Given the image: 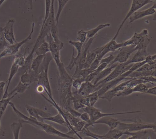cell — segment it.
I'll return each instance as SVG.
<instances>
[{
	"label": "cell",
	"instance_id": "6da1fadb",
	"mask_svg": "<svg viewBox=\"0 0 156 139\" xmlns=\"http://www.w3.org/2000/svg\"><path fill=\"white\" fill-rule=\"evenodd\" d=\"M59 75L57 77L60 107L67 111L71 107L73 99L72 87L73 78L66 71L62 62L57 67Z\"/></svg>",
	"mask_w": 156,
	"mask_h": 139
},
{
	"label": "cell",
	"instance_id": "7a4b0ae2",
	"mask_svg": "<svg viewBox=\"0 0 156 139\" xmlns=\"http://www.w3.org/2000/svg\"><path fill=\"white\" fill-rule=\"evenodd\" d=\"M53 60L51 53L50 52L47 53L44 56L38 71V85H41L44 87V91L50 98H52L53 96L48 77V71L50 63Z\"/></svg>",
	"mask_w": 156,
	"mask_h": 139
},
{
	"label": "cell",
	"instance_id": "3957f363",
	"mask_svg": "<svg viewBox=\"0 0 156 139\" xmlns=\"http://www.w3.org/2000/svg\"><path fill=\"white\" fill-rule=\"evenodd\" d=\"M54 2L55 0H51V9H50L49 16L44 24L42 25L41 31L39 34L43 37L45 38L49 33H51L55 42L59 43L62 42L60 41L59 38L58 27L56 26V22H55Z\"/></svg>",
	"mask_w": 156,
	"mask_h": 139
},
{
	"label": "cell",
	"instance_id": "277c9868",
	"mask_svg": "<svg viewBox=\"0 0 156 139\" xmlns=\"http://www.w3.org/2000/svg\"><path fill=\"white\" fill-rule=\"evenodd\" d=\"M120 121H129L132 123H127L120 121L117 129L120 130L128 131L129 132L138 131L151 129L156 132V123H148L142 121L140 119H122Z\"/></svg>",
	"mask_w": 156,
	"mask_h": 139
},
{
	"label": "cell",
	"instance_id": "5b68a950",
	"mask_svg": "<svg viewBox=\"0 0 156 139\" xmlns=\"http://www.w3.org/2000/svg\"><path fill=\"white\" fill-rule=\"evenodd\" d=\"M146 63H146V61L145 60V61H143V62L133 64L132 67L129 68V70H128L127 71L125 72L123 74H121V75L119 76L118 77L116 78L115 79H113V80L109 81L108 83L103 85L101 87V88L98 90H97L99 97H101L102 95H104L108 90L114 87L116 85H118L122 80L128 79V76L129 75H130L131 73L134 72V71H136L142 65L146 64Z\"/></svg>",
	"mask_w": 156,
	"mask_h": 139
},
{
	"label": "cell",
	"instance_id": "8992f818",
	"mask_svg": "<svg viewBox=\"0 0 156 139\" xmlns=\"http://www.w3.org/2000/svg\"><path fill=\"white\" fill-rule=\"evenodd\" d=\"M150 42L148 36V31L147 29H144L140 33L135 32L133 36L126 42H123V46L134 45L136 50L147 49Z\"/></svg>",
	"mask_w": 156,
	"mask_h": 139
},
{
	"label": "cell",
	"instance_id": "52a82bcc",
	"mask_svg": "<svg viewBox=\"0 0 156 139\" xmlns=\"http://www.w3.org/2000/svg\"><path fill=\"white\" fill-rule=\"evenodd\" d=\"M84 112H87L90 117L92 126H94V123L99 119L106 116H114V115H121L125 114H132L138 113L141 112L140 110L126 112H115V113H105L102 112L99 109L97 108L94 107L87 106L83 108Z\"/></svg>",
	"mask_w": 156,
	"mask_h": 139
},
{
	"label": "cell",
	"instance_id": "ba28073f",
	"mask_svg": "<svg viewBox=\"0 0 156 139\" xmlns=\"http://www.w3.org/2000/svg\"><path fill=\"white\" fill-rule=\"evenodd\" d=\"M34 26H35V23L34 21H33L32 24L31 30L30 33L28 35V37H26L25 39L22 41L21 42H16L14 44L9 45L8 46L0 53V59L2 57H6L15 55L16 54L18 53L21 47L24 44L26 43L27 42H29L31 39L32 36L34 32Z\"/></svg>",
	"mask_w": 156,
	"mask_h": 139
},
{
	"label": "cell",
	"instance_id": "9c48e42d",
	"mask_svg": "<svg viewBox=\"0 0 156 139\" xmlns=\"http://www.w3.org/2000/svg\"><path fill=\"white\" fill-rule=\"evenodd\" d=\"M133 64H130L128 65H125L124 63L119 64L105 78L102 80H100L99 82H98L96 85H95V91L98 90L104 84L113 80L116 78L118 77L119 76L121 75V74H123L129 70V68L133 65Z\"/></svg>",
	"mask_w": 156,
	"mask_h": 139
},
{
	"label": "cell",
	"instance_id": "30bf717a",
	"mask_svg": "<svg viewBox=\"0 0 156 139\" xmlns=\"http://www.w3.org/2000/svg\"><path fill=\"white\" fill-rule=\"evenodd\" d=\"M47 42L49 45L50 53L53 59L54 60L57 67L62 63L60 56V51L64 47V44L62 42L61 43H56L55 42L52 37L51 33H49L46 37Z\"/></svg>",
	"mask_w": 156,
	"mask_h": 139
},
{
	"label": "cell",
	"instance_id": "8fae6325",
	"mask_svg": "<svg viewBox=\"0 0 156 139\" xmlns=\"http://www.w3.org/2000/svg\"><path fill=\"white\" fill-rule=\"evenodd\" d=\"M156 0H132V4H131V7H130V9L129 11L127 14L126 15V17L124 18L123 20L122 21L121 24L119 27L114 37L115 38H117L120 30L122 29V27L124 26L126 21L129 18V17L133 14L135 12L138 10L140 9H141L142 7L145 6V5L149 4V3H153L155 2Z\"/></svg>",
	"mask_w": 156,
	"mask_h": 139
},
{
	"label": "cell",
	"instance_id": "7c38bea8",
	"mask_svg": "<svg viewBox=\"0 0 156 139\" xmlns=\"http://www.w3.org/2000/svg\"><path fill=\"white\" fill-rule=\"evenodd\" d=\"M136 51V46L134 45L123 46L119 49V52L114 60L108 66H110L115 63L123 64L126 63L129 59L132 53Z\"/></svg>",
	"mask_w": 156,
	"mask_h": 139
},
{
	"label": "cell",
	"instance_id": "4fadbf2b",
	"mask_svg": "<svg viewBox=\"0 0 156 139\" xmlns=\"http://www.w3.org/2000/svg\"><path fill=\"white\" fill-rule=\"evenodd\" d=\"M34 126L43 130L46 133L51 135H56L59 137L66 139H74L73 136L69 135L67 133H64L55 129L51 125L45 123L44 122H40L37 121Z\"/></svg>",
	"mask_w": 156,
	"mask_h": 139
},
{
	"label": "cell",
	"instance_id": "5bb4252c",
	"mask_svg": "<svg viewBox=\"0 0 156 139\" xmlns=\"http://www.w3.org/2000/svg\"><path fill=\"white\" fill-rule=\"evenodd\" d=\"M131 79H127L126 81L122 82L120 84L115 86L112 88L110 89V90L105 92L104 95H102L101 97H99V98L106 99L110 102L112 101V99L114 97H116L117 94H118L121 91H123L126 88L128 84L129 83Z\"/></svg>",
	"mask_w": 156,
	"mask_h": 139
},
{
	"label": "cell",
	"instance_id": "9a60e30c",
	"mask_svg": "<svg viewBox=\"0 0 156 139\" xmlns=\"http://www.w3.org/2000/svg\"><path fill=\"white\" fill-rule=\"evenodd\" d=\"M155 84H151L150 83H141L135 86L134 87L131 89H126L123 91L117 94L116 97H125L129 96L134 92H139V93L143 94L149 88L154 86Z\"/></svg>",
	"mask_w": 156,
	"mask_h": 139
},
{
	"label": "cell",
	"instance_id": "2e32d148",
	"mask_svg": "<svg viewBox=\"0 0 156 139\" xmlns=\"http://www.w3.org/2000/svg\"><path fill=\"white\" fill-rule=\"evenodd\" d=\"M116 38L113 37L110 41L105 45L102 46V51L97 56L96 58L101 60L105 55L109 52H113L123 47V43H118L116 41Z\"/></svg>",
	"mask_w": 156,
	"mask_h": 139
},
{
	"label": "cell",
	"instance_id": "e0dca14e",
	"mask_svg": "<svg viewBox=\"0 0 156 139\" xmlns=\"http://www.w3.org/2000/svg\"><path fill=\"white\" fill-rule=\"evenodd\" d=\"M15 23L14 19H10L5 27L2 28L4 38L10 45L14 44L17 42L13 31V26Z\"/></svg>",
	"mask_w": 156,
	"mask_h": 139
},
{
	"label": "cell",
	"instance_id": "ac0fdd59",
	"mask_svg": "<svg viewBox=\"0 0 156 139\" xmlns=\"http://www.w3.org/2000/svg\"><path fill=\"white\" fill-rule=\"evenodd\" d=\"M25 107L30 117L35 118L40 122H44L45 118H48L51 115L50 113L44 111L39 109L30 105H26Z\"/></svg>",
	"mask_w": 156,
	"mask_h": 139
},
{
	"label": "cell",
	"instance_id": "d6986e66",
	"mask_svg": "<svg viewBox=\"0 0 156 139\" xmlns=\"http://www.w3.org/2000/svg\"><path fill=\"white\" fill-rule=\"evenodd\" d=\"M156 3H154V5L149 9L145 10L135 12L129 17V24L133 23L135 21L142 19L146 16L153 15L156 13Z\"/></svg>",
	"mask_w": 156,
	"mask_h": 139
},
{
	"label": "cell",
	"instance_id": "ffe728a7",
	"mask_svg": "<svg viewBox=\"0 0 156 139\" xmlns=\"http://www.w3.org/2000/svg\"><path fill=\"white\" fill-rule=\"evenodd\" d=\"M94 38H89L87 42L83 45L82 48V52L79 57V61H78V64L77 66L79 69H83V66L85 63L87 59V53L89 51V48L91 46V45L93 43L94 41Z\"/></svg>",
	"mask_w": 156,
	"mask_h": 139
},
{
	"label": "cell",
	"instance_id": "44dd1931",
	"mask_svg": "<svg viewBox=\"0 0 156 139\" xmlns=\"http://www.w3.org/2000/svg\"><path fill=\"white\" fill-rule=\"evenodd\" d=\"M95 85L91 82L84 81L82 83L80 88L77 90V93L83 97H87L89 94L94 92Z\"/></svg>",
	"mask_w": 156,
	"mask_h": 139
},
{
	"label": "cell",
	"instance_id": "7402d4cb",
	"mask_svg": "<svg viewBox=\"0 0 156 139\" xmlns=\"http://www.w3.org/2000/svg\"><path fill=\"white\" fill-rule=\"evenodd\" d=\"M147 52V49H141L137 50L136 53L135 54L134 56L128 60L126 63H124L125 65H128L130 64H136L145 61L146 57L149 55Z\"/></svg>",
	"mask_w": 156,
	"mask_h": 139
},
{
	"label": "cell",
	"instance_id": "603a6c76",
	"mask_svg": "<svg viewBox=\"0 0 156 139\" xmlns=\"http://www.w3.org/2000/svg\"><path fill=\"white\" fill-rule=\"evenodd\" d=\"M20 68V65L18 64V62L14 60L12 63V65L10 71L9 75V79H8V85L6 87L5 91H4V95H3V97L2 99L6 98L8 97V95L9 94V88L10 85L12 80L13 79L14 76L18 73L19 68Z\"/></svg>",
	"mask_w": 156,
	"mask_h": 139
},
{
	"label": "cell",
	"instance_id": "cb8c5ba5",
	"mask_svg": "<svg viewBox=\"0 0 156 139\" xmlns=\"http://www.w3.org/2000/svg\"><path fill=\"white\" fill-rule=\"evenodd\" d=\"M120 120L115 118L109 117V116L103 117L98 120L96 121L94 123V125L97 123H103L108 125L109 127V130L115 129L118 126Z\"/></svg>",
	"mask_w": 156,
	"mask_h": 139
},
{
	"label": "cell",
	"instance_id": "d4e9b609",
	"mask_svg": "<svg viewBox=\"0 0 156 139\" xmlns=\"http://www.w3.org/2000/svg\"><path fill=\"white\" fill-rule=\"evenodd\" d=\"M38 74L32 70L26 71L21 76L20 81L23 83L30 85L38 81Z\"/></svg>",
	"mask_w": 156,
	"mask_h": 139
},
{
	"label": "cell",
	"instance_id": "484cf974",
	"mask_svg": "<svg viewBox=\"0 0 156 139\" xmlns=\"http://www.w3.org/2000/svg\"><path fill=\"white\" fill-rule=\"evenodd\" d=\"M118 64L119 63H115L111 65L108 66L105 69L100 72L92 80L93 81V84L94 85H96L98 82L106 77L113 71V69L118 65Z\"/></svg>",
	"mask_w": 156,
	"mask_h": 139
},
{
	"label": "cell",
	"instance_id": "4316f807",
	"mask_svg": "<svg viewBox=\"0 0 156 139\" xmlns=\"http://www.w3.org/2000/svg\"><path fill=\"white\" fill-rule=\"evenodd\" d=\"M45 120L50 121L53 122L55 123L60 124V125L65 126L66 127L68 128L69 131L72 130L69 124L66 121L60 113H58V114L55 115V116L51 115L50 117L45 118L44 119V121Z\"/></svg>",
	"mask_w": 156,
	"mask_h": 139
},
{
	"label": "cell",
	"instance_id": "83f0119b",
	"mask_svg": "<svg viewBox=\"0 0 156 139\" xmlns=\"http://www.w3.org/2000/svg\"><path fill=\"white\" fill-rule=\"evenodd\" d=\"M30 84L23 83L20 81L17 86L10 93H9L7 97H11L16 93L17 94H23L24 93L25 91L30 87Z\"/></svg>",
	"mask_w": 156,
	"mask_h": 139
},
{
	"label": "cell",
	"instance_id": "f1b7e54d",
	"mask_svg": "<svg viewBox=\"0 0 156 139\" xmlns=\"http://www.w3.org/2000/svg\"><path fill=\"white\" fill-rule=\"evenodd\" d=\"M23 123L22 120L21 119L18 122H13L11 124L10 127L13 134V139H20V132L23 127Z\"/></svg>",
	"mask_w": 156,
	"mask_h": 139
},
{
	"label": "cell",
	"instance_id": "f546056e",
	"mask_svg": "<svg viewBox=\"0 0 156 139\" xmlns=\"http://www.w3.org/2000/svg\"><path fill=\"white\" fill-rule=\"evenodd\" d=\"M124 135V131L120 130L118 129H115L109 130L106 134L104 135L105 139H119Z\"/></svg>",
	"mask_w": 156,
	"mask_h": 139
},
{
	"label": "cell",
	"instance_id": "4dcf8cb0",
	"mask_svg": "<svg viewBox=\"0 0 156 139\" xmlns=\"http://www.w3.org/2000/svg\"><path fill=\"white\" fill-rule=\"evenodd\" d=\"M17 93H15L12 96L10 97H8L6 98L2 99L0 100V120H1L2 116L4 114L9 103L12 99H13L16 95Z\"/></svg>",
	"mask_w": 156,
	"mask_h": 139
},
{
	"label": "cell",
	"instance_id": "1f68e13d",
	"mask_svg": "<svg viewBox=\"0 0 156 139\" xmlns=\"http://www.w3.org/2000/svg\"><path fill=\"white\" fill-rule=\"evenodd\" d=\"M49 52H50L49 44L47 42L44 41L35 49L34 53L37 56H45Z\"/></svg>",
	"mask_w": 156,
	"mask_h": 139
},
{
	"label": "cell",
	"instance_id": "d6a6232c",
	"mask_svg": "<svg viewBox=\"0 0 156 139\" xmlns=\"http://www.w3.org/2000/svg\"><path fill=\"white\" fill-rule=\"evenodd\" d=\"M80 136L83 138L84 136H89L94 139H105L104 135H99L92 132L88 129V127H85L84 126L83 130L78 133Z\"/></svg>",
	"mask_w": 156,
	"mask_h": 139
},
{
	"label": "cell",
	"instance_id": "836d02e7",
	"mask_svg": "<svg viewBox=\"0 0 156 139\" xmlns=\"http://www.w3.org/2000/svg\"><path fill=\"white\" fill-rule=\"evenodd\" d=\"M124 134L129 136L127 139H140L146 135L147 131L145 130L138 131L129 132L128 131H124Z\"/></svg>",
	"mask_w": 156,
	"mask_h": 139
},
{
	"label": "cell",
	"instance_id": "e575fe53",
	"mask_svg": "<svg viewBox=\"0 0 156 139\" xmlns=\"http://www.w3.org/2000/svg\"><path fill=\"white\" fill-rule=\"evenodd\" d=\"M153 76L156 77V70L153 71H143V72H137L134 71L129 75L128 77L130 78H136L140 77L147 76Z\"/></svg>",
	"mask_w": 156,
	"mask_h": 139
},
{
	"label": "cell",
	"instance_id": "d590c367",
	"mask_svg": "<svg viewBox=\"0 0 156 139\" xmlns=\"http://www.w3.org/2000/svg\"><path fill=\"white\" fill-rule=\"evenodd\" d=\"M44 57V56L43 55L37 56L35 58H34L31 65V70H33L35 73L38 74V70L42 62Z\"/></svg>",
	"mask_w": 156,
	"mask_h": 139
},
{
	"label": "cell",
	"instance_id": "8d00e7d4",
	"mask_svg": "<svg viewBox=\"0 0 156 139\" xmlns=\"http://www.w3.org/2000/svg\"><path fill=\"white\" fill-rule=\"evenodd\" d=\"M110 24L109 23L105 24H101L98 25L97 27L92 30L87 31V37L88 38H94L95 35L102 29L104 28H107V27H110Z\"/></svg>",
	"mask_w": 156,
	"mask_h": 139
},
{
	"label": "cell",
	"instance_id": "74e56055",
	"mask_svg": "<svg viewBox=\"0 0 156 139\" xmlns=\"http://www.w3.org/2000/svg\"><path fill=\"white\" fill-rule=\"evenodd\" d=\"M97 56V54L96 53L94 50L92 51H88L86 61L85 63L83 66V69L87 68L90 67L92 63L94 62V60L96 59Z\"/></svg>",
	"mask_w": 156,
	"mask_h": 139
},
{
	"label": "cell",
	"instance_id": "f35d334b",
	"mask_svg": "<svg viewBox=\"0 0 156 139\" xmlns=\"http://www.w3.org/2000/svg\"><path fill=\"white\" fill-rule=\"evenodd\" d=\"M70 0H58V9L57 11V14L55 17V22H56V26L58 27V24H59V19L62 11L63 10L64 8L65 7L68 2Z\"/></svg>",
	"mask_w": 156,
	"mask_h": 139
},
{
	"label": "cell",
	"instance_id": "ab89813d",
	"mask_svg": "<svg viewBox=\"0 0 156 139\" xmlns=\"http://www.w3.org/2000/svg\"><path fill=\"white\" fill-rule=\"evenodd\" d=\"M87 97L88 99V101H89V106H91V107H94V105L99 99L97 91L92 92Z\"/></svg>",
	"mask_w": 156,
	"mask_h": 139
},
{
	"label": "cell",
	"instance_id": "60d3db41",
	"mask_svg": "<svg viewBox=\"0 0 156 139\" xmlns=\"http://www.w3.org/2000/svg\"><path fill=\"white\" fill-rule=\"evenodd\" d=\"M156 65H150L149 64L146 63L139 68L136 71L137 72H143V71H153L156 70Z\"/></svg>",
	"mask_w": 156,
	"mask_h": 139
},
{
	"label": "cell",
	"instance_id": "b9f144b4",
	"mask_svg": "<svg viewBox=\"0 0 156 139\" xmlns=\"http://www.w3.org/2000/svg\"><path fill=\"white\" fill-rule=\"evenodd\" d=\"M85 79L83 77L77 78L73 79V82H72V86L76 89V90H78L82 83L84 82Z\"/></svg>",
	"mask_w": 156,
	"mask_h": 139
},
{
	"label": "cell",
	"instance_id": "7bdbcfd3",
	"mask_svg": "<svg viewBox=\"0 0 156 139\" xmlns=\"http://www.w3.org/2000/svg\"><path fill=\"white\" fill-rule=\"evenodd\" d=\"M87 38V33L86 31L81 30L77 32V40L78 42L84 43Z\"/></svg>",
	"mask_w": 156,
	"mask_h": 139
},
{
	"label": "cell",
	"instance_id": "ee69618b",
	"mask_svg": "<svg viewBox=\"0 0 156 139\" xmlns=\"http://www.w3.org/2000/svg\"><path fill=\"white\" fill-rule=\"evenodd\" d=\"M79 118L83 121L85 122L86 123V124L85 127H89L90 126H92V123H91V119H90V116L89 114L87 112H84L83 113H81V115H80Z\"/></svg>",
	"mask_w": 156,
	"mask_h": 139
},
{
	"label": "cell",
	"instance_id": "f6af8a7d",
	"mask_svg": "<svg viewBox=\"0 0 156 139\" xmlns=\"http://www.w3.org/2000/svg\"><path fill=\"white\" fill-rule=\"evenodd\" d=\"M51 0H45V15H44V20L43 22L42 25L44 24L45 21L46 20L47 18H48V16H49L50 9H51Z\"/></svg>",
	"mask_w": 156,
	"mask_h": 139
},
{
	"label": "cell",
	"instance_id": "bcb514c9",
	"mask_svg": "<svg viewBox=\"0 0 156 139\" xmlns=\"http://www.w3.org/2000/svg\"><path fill=\"white\" fill-rule=\"evenodd\" d=\"M86 123L85 122L83 121H79L76 124L75 126L73 127L74 130L75 131L76 133L78 134L79 132L83 130V128L85 126Z\"/></svg>",
	"mask_w": 156,
	"mask_h": 139
},
{
	"label": "cell",
	"instance_id": "7dc6e473",
	"mask_svg": "<svg viewBox=\"0 0 156 139\" xmlns=\"http://www.w3.org/2000/svg\"><path fill=\"white\" fill-rule=\"evenodd\" d=\"M145 61L147 64H149L150 65H156V55H148L145 59Z\"/></svg>",
	"mask_w": 156,
	"mask_h": 139
},
{
	"label": "cell",
	"instance_id": "c3c4849f",
	"mask_svg": "<svg viewBox=\"0 0 156 139\" xmlns=\"http://www.w3.org/2000/svg\"><path fill=\"white\" fill-rule=\"evenodd\" d=\"M136 78L143 79V80L146 81L147 83L156 84V77L153 76H147L140 77Z\"/></svg>",
	"mask_w": 156,
	"mask_h": 139
},
{
	"label": "cell",
	"instance_id": "681fc988",
	"mask_svg": "<svg viewBox=\"0 0 156 139\" xmlns=\"http://www.w3.org/2000/svg\"><path fill=\"white\" fill-rule=\"evenodd\" d=\"M9 43L6 41L4 38V35H2L1 37H0V51L2 52L4 49H5L9 45Z\"/></svg>",
	"mask_w": 156,
	"mask_h": 139
},
{
	"label": "cell",
	"instance_id": "f907efd6",
	"mask_svg": "<svg viewBox=\"0 0 156 139\" xmlns=\"http://www.w3.org/2000/svg\"><path fill=\"white\" fill-rule=\"evenodd\" d=\"M100 60H98L97 58H96V59L94 60V62L92 63L91 65L90 66L88 69L91 71V72H94L97 68L98 67L99 65V64H100Z\"/></svg>",
	"mask_w": 156,
	"mask_h": 139
},
{
	"label": "cell",
	"instance_id": "816d5d0a",
	"mask_svg": "<svg viewBox=\"0 0 156 139\" xmlns=\"http://www.w3.org/2000/svg\"><path fill=\"white\" fill-rule=\"evenodd\" d=\"M115 57V56H114L112 53L111 54H110V55L108 57H105V58H102V59L100 60V64H101V63H105L108 64V65L114 60Z\"/></svg>",
	"mask_w": 156,
	"mask_h": 139
},
{
	"label": "cell",
	"instance_id": "f5cc1de1",
	"mask_svg": "<svg viewBox=\"0 0 156 139\" xmlns=\"http://www.w3.org/2000/svg\"><path fill=\"white\" fill-rule=\"evenodd\" d=\"M67 111L68 112H70L71 114L74 117H76V118H79L80 115H81V113L77 111L76 110L74 109L72 107H70L69 109H68Z\"/></svg>",
	"mask_w": 156,
	"mask_h": 139
},
{
	"label": "cell",
	"instance_id": "db71d44e",
	"mask_svg": "<svg viewBox=\"0 0 156 139\" xmlns=\"http://www.w3.org/2000/svg\"><path fill=\"white\" fill-rule=\"evenodd\" d=\"M143 94H149V95H153V96H156V86L151 87L149 88Z\"/></svg>",
	"mask_w": 156,
	"mask_h": 139
},
{
	"label": "cell",
	"instance_id": "11a10c76",
	"mask_svg": "<svg viewBox=\"0 0 156 139\" xmlns=\"http://www.w3.org/2000/svg\"><path fill=\"white\" fill-rule=\"evenodd\" d=\"M6 86V82L0 81V100L2 99L4 93V88Z\"/></svg>",
	"mask_w": 156,
	"mask_h": 139
},
{
	"label": "cell",
	"instance_id": "9f6ffc18",
	"mask_svg": "<svg viewBox=\"0 0 156 139\" xmlns=\"http://www.w3.org/2000/svg\"><path fill=\"white\" fill-rule=\"evenodd\" d=\"M36 90L38 93H42V92L44 91V87L41 85H38V86L36 87Z\"/></svg>",
	"mask_w": 156,
	"mask_h": 139
},
{
	"label": "cell",
	"instance_id": "6f0895ef",
	"mask_svg": "<svg viewBox=\"0 0 156 139\" xmlns=\"http://www.w3.org/2000/svg\"><path fill=\"white\" fill-rule=\"evenodd\" d=\"M0 136H5V132L2 130L1 128V120H0Z\"/></svg>",
	"mask_w": 156,
	"mask_h": 139
},
{
	"label": "cell",
	"instance_id": "680465c9",
	"mask_svg": "<svg viewBox=\"0 0 156 139\" xmlns=\"http://www.w3.org/2000/svg\"><path fill=\"white\" fill-rule=\"evenodd\" d=\"M27 1L29 2L30 5V9L32 10L33 9V0H27Z\"/></svg>",
	"mask_w": 156,
	"mask_h": 139
},
{
	"label": "cell",
	"instance_id": "91938a15",
	"mask_svg": "<svg viewBox=\"0 0 156 139\" xmlns=\"http://www.w3.org/2000/svg\"><path fill=\"white\" fill-rule=\"evenodd\" d=\"M3 35V28L1 27L0 28V37Z\"/></svg>",
	"mask_w": 156,
	"mask_h": 139
},
{
	"label": "cell",
	"instance_id": "94428289",
	"mask_svg": "<svg viewBox=\"0 0 156 139\" xmlns=\"http://www.w3.org/2000/svg\"><path fill=\"white\" fill-rule=\"evenodd\" d=\"M5 1H6V0H0V7L2 5V4H3Z\"/></svg>",
	"mask_w": 156,
	"mask_h": 139
}]
</instances>
